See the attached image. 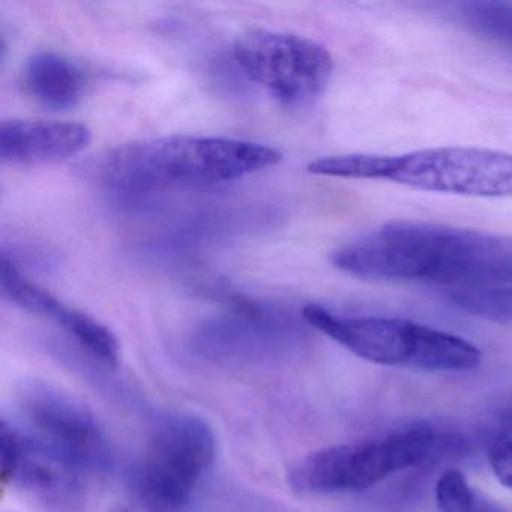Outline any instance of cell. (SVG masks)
<instances>
[{
	"mask_svg": "<svg viewBox=\"0 0 512 512\" xmlns=\"http://www.w3.org/2000/svg\"><path fill=\"white\" fill-rule=\"evenodd\" d=\"M233 55L251 82L293 109H305L319 101L334 73V61L326 47L284 32H245L236 40Z\"/></svg>",
	"mask_w": 512,
	"mask_h": 512,
	"instance_id": "cell-7",
	"label": "cell"
},
{
	"mask_svg": "<svg viewBox=\"0 0 512 512\" xmlns=\"http://www.w3.org/2000/svg\"><path fill=\"white\" fill-rule=\"evenodd\" d=\"M485 443L494 475L506 488L512 490V410L502 413L491 424Z\"/></svg>",
	"mask_w": 512,
	"mask_h": 512,
	"instance_id": "cell-14",
	"label": "cell"
},
{
	"mask_svg": "<svg viewBox=\"0 0 512 512\" xmlns=\"http://www.w3.org/2000/svg\"><path fill=\"white\" fill-rule=\"evenodd\" d=\"M0 287L8 301L28 313L55 322L92 358L110 367L118 365L121 355L119 341L107 326L85 311L64 304L43 287L32 283L7 256H2Z\"/></svg>",
	"mask_w": 512,
	"mask_h": 512,
	"instance_id": "cell-9",
	"label": "cell"
},
{
	"mask_svg": "<svg viewBox=\"0 0 512 512\" xmlns=\"http://www.w3.org/2000/svg\"><path fill=\"white\" fill-rule=\"evenodd\" d=\"M331 260L361 280L452 290L512 287V238L424 221L386 223L335 250Z\"/></svg>",
	"mask_w": 512,
	"mask_h": 512,
	"instance_id": "cell-1",
	"label": "cell"
},
{
	"mask_svg": "<svg viewBox=\"0 0 512 512\" xmlns=\"http://www.w3.org/2000/svg\"><path fill=\"white\" fill-rule=\"evenodd\" d=\"M22 412L32 439L86 475L112 466L109 439L80 401L50 386L35 385L23 395Z\"/></svg>",
	"mask_w": 512,
	"mask_h": 512,
	"instance_id": "cell-8",
	"label": "cell"
},
{
	"mask_svg": "<svg viewBox=\"0 0 512 512\" xmlns=\"http://www.w3.org/2000/svg\"><path fill=\"white\" fill-rule=\"evenodd\" d=\"M439 439L430 425L401 428L380 439L328 446L302 458L290 485L305 496L362 491L400 470L418 466L437 452Z\"/></svg>",
	"mask_w": 512,
	"mask_h": 512,
	"instance_id": "cell-5",
	"label": "cell"
},
{
	"mask_svg": "<svg viewBox=\"0 0 512 512\" xmlns=\"http://www.w3.org/2000/svg\"><path fill=\"white\" fill-rule=\"evenodd\" d=\"M280 151L262 143L212 136H169L128 143L94 167L116 193L148 194L172 187L235 181L280 163Z\"/></svg>",
	"mask_w": 512,
	"mask_h": 512,
	"instance_id": "cell-2",
	"label": "cell"
},
{
	"mask_svg": "<svg viewBox=\"0 0 512 512\" xmlns=\"http://www.w3.org/2000/svg\"><path fill=\"white\" fill-rule=\"evenodd\" d=\"M217 440L191 413L164 416L134 469L133 487L146 512H182L214 466Z\"/></svg>",
	"mask_w": 512,
	"mask_h": 512,
	"instance_id": "cell-6",
	"label": "cell"
},
{
	"mask_svg": "<svg viewBox=\"0 0 512 512\" xmlns=\"http://www.w3.org/2000/svg\"><path fill=\"white\" fill-rule=\"evenodd\" d=\"M449 299L460 310L497 323H512V287L451 290Z\"/></svg>",
	"mask_w": 512,
	"mask_h": 512,
	"instance_id": "cell-13",
	"label": "cell"
},
{
	"mask_svg": "<svg viewBox=\"0 0 512 512\" xmlns=\"http://www.w3.org/2000/svg\"><path fill=\"white\" fill-rule=\"evenodd\" d=\"M440 512H485L481 500L458 470H446L436 485Z\"/></svg>",
	"mask_w": 512,
	"mask_h": 512,
	"instance_id": "cell-15",
	"label": "cell"
},
{
	"mask_svg": "<svg viewBox=\"0 0 512 512\" xmlns=\"http://www.w3.org/2000/svg\"><path fill=\"white\" fill-rule=\"evenodd\" d=\"M86 476L70 461L20 433L19 454L8 484L20 485L55 511H73L85 499Z\"/></svg>",
	"mask_w": 512,
	"mask_h": 512,
	"instance_id": "cell-10",
	"label": "cell"
},
{
	"mask_svg": "<svg viewBox=\"0 0 512 512\" xmlns=\"http://www.w3.org/2000/svg\"><path fill=\"white\" fill-rule=\"evenodd\" d=\"M302 317L353 355L388 367L470 371L482 361L475 344L421 323L386 317H347L322 305H305Z\"/></svg>",
	"mask_w": 512,
	"mask_h": 512,
	"instance_id": "cell-4",
	"label": "cell"
},
{
	"mask_svg": "<svg viewBox=\"0 0 512 512\" xmlns=\"http://www.w3.org/2000/svg\"><path fill=\"white\" fill-rule=\"evenodd\" d=\"M91 142V131L77 122L11 119L0 124V158L10 164H46L67 160Z\"/></svg>",
	"mask_w": 512,
	"mask_h": 512,
	"instance_id": "cell-11",
	"label": "cell"
},
{
	"mask_svg": "<svg viewBox=\"0 0 512 512\" xmlns=\"http://www.w3.org/2000/svg\"><path fill=\"white\" fill-rule=\"evenodd\" d=\"M26 91L52 110H70L82 101L86 76L71 59L53 52L35 53L23 71Z\"/></svg>",
	"mask_w": 512,
	"mask_h": 512,
	"instance_id": "cell-12",
	"label": "cell"
},
{
	"mask_svg": "<svg viewBox=\"0 0 512 512\" xmlns=\"http://www.w3.org/2000/svg\"><path fill=\"white\" fill-rule=\"evenodd\" d=\"M308 172L430 193L512 197V155L491 149L443 146L400 155H334L308 164Z\"/></svg>",
	"mask_w": 512,
	"mask_h": 512,
	"instance_id": "cell-3",
	"label": "cell"
},
{
	"mask_svg": "<svg viewBox=\"0 0 512 512\" xmlns=\"http://www.w3.org/2000/svg\"><path fill=\"white\" fill-rule=\"evenodd\" d=\"M118 512H128V511H125V509H122V511H118Z\"/></svg>",
	"mask_w": 512,
	"mask_h": 512,
	"instance_id": "cell-16",
	"label": "cell"
}]
</instances>
